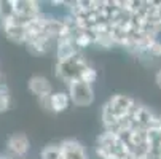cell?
Masks as SVG:
<instances>
[{"instance_id":"8992f818","label":"cell","mask_w":161,"mask_h":159,"mask_svg":"<svg viewBox=\"0 0 161 159\" xmlns=\"http://www.w3.org/2000/svg\"><path fill=\"white\" fill-rule=\"evenodd\" d=\"M59 146H61V153H62L64 159H88V154H86L83 145L77 140L67 139V140L61 142Z\"/></svg>"},{"instance_id":"5b68a950","label":"cell","mask_w":161,"mask_h":159,"mask_svg":"<svg viewBox=\"0 0 161 159\" xmlns=\"http://www.w3.org/2000/svg\"><path fill=\"white\" fill-rule=\"evenodd\" d=\"M80 53L78 46L75 45V35H69L62 37L58 40V46H56V57L58 62H65L69 59L75 57Z\"/></svg>"},{"instance_id":"2e32d148","label":"cell","mask_w":161,"mask_h":159,"mask_svg":"<svg viewBox=\"0 0 161 159\" xmlns=\"http://www.w3.org/2000/svg\"><path fill=\"white\" fill-rule=\"evenodd\" d=\"M96 78H97V72L93 69V67H89V65L83 70V73H81V77H80V80H81L83 83H88V84H93V83L96 81Z\"/></svg>"},{"instance_id":"30bf717a","label":"cell","mask_w":161,"mask_h":159,"mask_svg":"<svg viewBox=\"0 0 161 159\" xmlns=\"http://www.w3.org/2000/svg\"><path fill=\"white\" fill-rule=\"evenodd\" d=\"M53 41H54V40L50 38V37H47V35H38V37H31V38H27L26 45H27V48H29L31 53L42 56V54H45V53L50 51V46H51Z\"/></svg>"},{"instance_id":"277c9868","label":"cell","mask_w":161,"mask_h":159,"mask_svg":"<svg viewBox=\"0 0 161 159\" xmlns=\"http://www.w3.org/2000/svg\"><path fill=\"white\" fill-rule=\"evenodd\" d=\"M107 105H108V108L112 110L113 115L120 119V118H125V116H128L129 113H131V110H132L134 105H136V100L131 99L129 96L117 94V96H113V97L108 99Z\"/></svg>"},{"instance_id":"8fae6325","label":"cell","mask_w":161,"mask_h":159,"mask_svg":"<svg viewBox=\"0 0 161 159\" xmlns=\"http://www.w3.org/2000/svg\"><path fill=\"white\" fill-rule=\"evenodd\" d=\"M70 103V96L67 93H54L51 94V111L61 113Z\"/></svg>"},{"instance_id":"ffe728a7","label":"cell","mask_w":161,"mask_h":159,"mask_svg":"<svg viewBox=\"0 0 161 159\" xmlns=\"http://www.w3.org/2000/svg\"><path fill=\"white\" fill-rule=\"evenodd\" d=\"M155 83L158 84V87L161 89V70H158L156 72V75H155Z\"/></svg>"},{"instance_id":"7c38bea8","label":"cell","mask_w":161,"mask_h":159,"mask_svg":"<svg viewBox=\"0 0 161 159\" xmlns=\"http://www.w3.org/2000/svg\"><path fill=\"white\" fill-rule=\"evenodd\" d=\"M96 43V34L93 30H78L75 34V45L80 48H86L89 45Z\"/></svg>"},{"instance_id":"3957f363","label":"cell","mask_w":161,"mask_h":159,"mask_svg":"<svg viewBox=\"0 0 161 159\" xmlns=\"http://www.w3.org/2000/svg\"><path fill=\"white\" fill-rule=\"evenodd\" d=\"M129 116H131V121H132V129H145V130L150 129L152 123L156 118L153 113L150 111L148 107L141 105V103H137V102H136L134 108L131 110Z\"/></svg>"},{"instance_id":"52a82bcc","label":"cell","mask_w":161,"mask_h":159,"mask_svg":"<svg viewBox=\"0 0 161 159\" xmlns=\"http://www.w3.org/2000/svg\"><path fill=\"white\" fill-rule=\"evenodd\" d=\"M27 87H29V91L32 94H35L38 99L40 97H47V96H51L53 93V87H51V83L45 78V77H42V75H35V77H32L31 80H29V83H27Z\"/></svg>"},{"instance_id":"9a60e30c","label":"cell","mask_w":161,"mask_h":159,"mask_svg":"<svg viewBox=\"0 0 161 159\" xmlns=\"http://www.w3.org/2000/svg\"><path fill=\"white\" fill-rule=\"evenodd\" d=\"M8 107H10V91L7 84L0 83V113L7 111Z\"/></svg>"},{"instance_id":"ba28073f","label":"cell","mask_w":161,"mask_h":159,"mask_svg":"<svg viewBox=\"0 0 161 159\" xmlns=\"http://www.w3.org/2000/svg\"><path fill=\"white\" fill-rule=\"evenodd\" d=\"M29 148H31V142L26 134L16 132L8 139V150L16 156H24L29 151Z\"/></svg>"},{"instance_id":"44dd1931","label":"cell","mask_w":161,"mask_h":159,"mask_svg":"<svg viewBox=\"0 0 161 159\" xmlns=\"http://www.w3.org/2000/svg\"><path fill=\"white\" fill-rule=\"evenodd\" d=\"M139 159H161V157H155V156H150V154H145L144 157H139Z\"/></svg>"},{"instance_id":"ac0fdd59","label":"cell","mask_w":161,"mask_h":159,"mask_svg":"<svg viewBox=\"0 0 161 159\" xmlns=\"http://www.w3.org/2000/svg\"><path fill=\"white\" fill-rule=\"evenodd\" d=\"M38 103L43 110H50L51 111V96H47V97H40L38 99Z\"/></svg>"},{"instance_id":"4fadbf2b","label":"cell","mask_w":161,"mask_h":159,"mask_svg":"<svg viewBox=\"0 0 161 159\" xmlns=\"http://www.w3.org/2000/svg\"><path fill=\"white\" fill-rule=\"evenodd\" d=\"M16 14L14 0H0V19L2 22L11 21Z\"/></svg>"},{"instance_id":"9c48e42d","label":"cell","mask_w":161,"mask_h":159,"mask_svg":"<svg viewBox=\"0 0 161 159\" xmlns=\"http://www.w3.org/2000/svg\"><path fill=\"white\" fill-rule=\"evenodd\" d=\"M2 29L5 32V37L14 43H26L27 41V29L24 26L14 24V22H2Z\"/></svg>"},{"instance_id":"6da1fadb","label":"cell","mask_w":161,"mask_h":159,"mask_svg":"<svg viewBox=\"0 0 161 159\" xmlns=\"http://www.w3.org/2000/svg\"><path fill=\"white\" fill-rule=\"evenodd\" d=\"M88 67L86 59L81 53H78L75 57L69 59L65 62H56V77L65 81L67 84H70L72 81L80 80L83 70Z\"/></svg>"},{"instance_id":"7402d4cb","label":"cell","mask_w":161,"mask_h":159,"mask_svg":"<svg viewBox=\"0 0 161 159\" xmlns=\"http://www.w3.org/2000/svg\"><path fill=\"white\" fill-rule=\"evenodd\" d=\"M0 159H10V157H3V156H2V157H0Z\"/></svg>"},{"instance_id":"7a4b0ae2","label":"cell","mask_w":161,"mask_h":159,"mask_svg":"<svg viewBox=\"0 0 161 159\" xmlns=\"http://www.w3.org/2000/svg\"><path fill=\"white\" fill-rule=\"evenodd\" d=\"M69 96H70V102L74 105L88 107L94 100V91L91 84L83 83L81 80H77L69 84Z\"/></svg>"},{"instance_id":"5bb4252c","label":"cell","mask_w":161,"mask_h":159,"mask_svg":"<svg viewBox=\"0 0 161 159\" xmlns=\"http://www.w3.org/2000/svg\"><path fill=\"white\" fill-rule=\"evenodd\" d=\"M40 157H42V159H62L61 146H59V145L45 146V148L40 151Z\"/></svg>"},{"instance_id":"d6986e66","label":"cell","mask_w":161,"mask_h":159,"mask_svg":"<svg viewBox=\"0 0 161 159\" xmlns=\"http://www.w3.org/2000/svg\"><path fill=\"white\" fill-rule=\"evenodd\" d=\"M153 18L161 24V2H155V8H153Z\"/></svg>"},{"instance_id":"e0dca14e","label":"cell","mask_w":161,"mask_h":159,"mask_svg":"<svg viewBox=\"0 0 161 159\" xmlns=\"http://www.w3.org/2000/svg\"><path fill=\"white\" fill-rule=\"evenodd\" d=\"M148 53H150V56H153V57H159V56H161V41L156 40L152 46H150Z\"/></svg>"}]
</instances>
